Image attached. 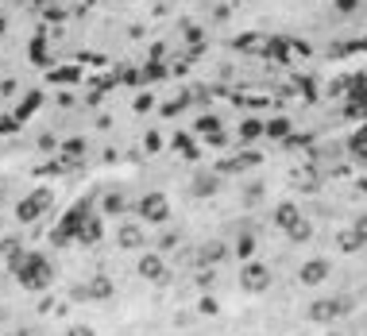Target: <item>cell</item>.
Masks as SVG:
<instances>
[{"instance_id":"6da1fadb","label":"cell","mask_w":367,"mask_h":336,"mask_svg":"<svg viewBox=\"0 0 367 336\" xmlns=\"http://www.w3.org/2000/svg\"><path fill=\"white\" fill-rule=\"evenodd\" d=\"M16 282H20L23 290H47V286L54 282V267L47 263L43 256H23L20 263H16Z\"/></svg>"},{"instance_id":"7a4b0ae2","label":"cell","mask_w":367,"mask_h":336,"mask_svg":"<svg viewBox=\"0 0 367 336\" xmlns=\"http://www.w3.org/2000/svg\"><path fill=\"white\" fill-rule=\"evenodd\" d=\"M352 313V298H317L313 306L306 309V317L313 325H332V321H340V317H348Z\"/></svg>"},{"instance_id":"3957f363","label":"cell","mask_w":367,"mask_h":336,"mask_svg":"<svg viewBox=\"0 0 367 336\" xmlns=\"http://www.w3.org/2000/svg\"><path fill=\"white\" fill-rule=\"evenodd\" d=\"M240 290H248V294L271 290V267H263V263H255V259H248V263L240 267Z\"/></svg>"},{"instance_id":"277c9868","label":"cell","mask_w":367,"mask_h":336,"mask_svg":"<svg viewBox=\"0 0 367 336\" xmlns=\"http://www.w3.org/2000/svg\"><path fill=\"white\" fill-rule=\"evenodd\" d=\"M140 217L147 220V224H167V220H170V201H167V193H159V190L143 193V198H140Z\"/></svg>"},{"instance_id":"5b68a950","label":"cell","mask_w":367,"mask_h":336,"mask_svg":"<svg viewBox=\"0 0 367 336\" xmlns=\"http://www.w3.org/2000/svg\"><path fill=\"white\" fill-rule=\"evenodd\" d=\"M332 278V263L329 259H306V263L298 267V282L301 286H321Z\"/></svg>"},{"instance_id":"8992f818","label":"cell","mask_w":367,"mask_h":336,"mask_svg":"<svg viewBox=\"0 0 367 336\" xmlns=\"http://www.w3.org/2000/svg\"><path fill=\"white\" fill-rule=\"evenodd\" d=\"M136 270H140V278H147V282H159V286L167 282V263H162L159 251H143Z\"/></svg>"},{"instance_id":"52a82bcc","label":"cell","mask_w":367,"mask_h":336,"mask_svg":"<svg viewBox=\"0 0 367 336\" xmlns=\"http://www.w3.org/2000/svg\"><path fill=\"white\" fill-rule=\"evenodd\" d=\"M116 248H120V251H140V248H147L143 228L132 224V220H128V224H120V228H116Z\"/></svg>"},{"instance_id":"ba28073f","label":"cell","mask_w":367,"mask_h":336,"mask_svg":"<svg viewBox=\"0 0 367 336\" xmlns=\"http://www.w3.org/2000/svg\"><path fill=\"white\" fill-rule=\"evenodd\" d=\"M51 201H54V193H51V190H35V193H31L28 201H20V209H16V217H20V220H35L39 212H43L47 205H51Z\"/></svg>"},{"instance_id":"9c48e42d","label":"cell","mask_w":367,"mask_h":336,"mask_svg":"<svg viewBox=\"0 0 367 336\" xmlns=\"http://www.w3.org/2000/svg\"><path fill=\"white\" fill-rule=\"evenodd\" d=\"M298 220H301V209H298L294 201H279V205L271 209V224H275V228H282V232H290V228L298 224Z\"/></svg>"},{"instance_id":"30bf717a","label":"cell","mask_w":367,"mask_h":336,"mask_svg":"<svg viewBox=\"0 0 367 336\" xmlns=\"http://www.w3.org/2000/svg\"><path fill=\"white\" fill-rule=\"evenodd\" d=\"M73 298H85V301H104V298H112V278H93V282L78 286V290H73Z\"/></svg>"},{"instance_id":"8fae6325","label":"cell","mask_w":367,"mask_h":336,"mask_svg":"<svg viewBox=\"0 0 367 336\" xmlns=\"http://www.w3.org/2000/svg\"><path fill=\"white\" fill-rule=\"evenodd\" d=\"M217 186H220V174H209V170H201V174H193L190 193H193V198H213Z\"/></svg>"},{"instance_id":"7c38bea8","label":"cell","mask_w":367,"mask_h":336,"mask_svg":"<svg viewBox=\"0 0 367 336\" xmlns=\"http://www.w3.org/2000/svg\"><path fill=\"white\" fill-rule=\"evenodd\" d=\"M220 259H228V244H220V240L201 244V251H198V263L201 267H217Z\"/></svg>"},{"instance_id":"4fadbf2b","label":"cell","mask_w":367,"mask_h":336,"mask_svg":"<svg viewBox=\"0 0 367 336\" xmlns=\"http://www.w3.org/2000/svg\"><path fill=\"white\" fill-rule=\"evenodd\" d=\"M73 236H78V244H97V240H101V220H97V217H85V220L78 224V232H73Z\"/></svg>"},{"instance_id":"5bb4252c","label":"cell","mask_w":367,"mask_h":336,"mask_svg":"<svg viewBox=\"0 0 367 336\" xmlns=\"http://www.w3.org/2000/svg\"><path fill=\"white\" fill-rule=\"evenodd\" d=\"M255 248H259V244H255V236H251V232H243L240 240H236V248H232V251H236V256L243 259V263H248V259L255 256Z\"/></svg>"},{"instance_id":"9a60e30c","label":"cell","mask_w":367,"mask_h":336,"mask_svg":"<svg viewBox=\"0 0 367 336\" xmlns=\"http://www.w3.org/2000/svg\"><path fill=\"white\" fill-rule=\"evenodd\" d=\"M124 193H120V190H109V193H104V217H116V212H124Z\"/></svg>"},{"instance_id":"2e32d148","label":"cell","mask_w":367,"mask_h":336,"mask_svg":"<svg viewBox=\"0 0 367 336\" xmlns=\"http://www.w3.org/2000/svg\"><path fill=\"white\" fill-rule=\"evenodd\" d=\"M287 236H290V244H306V240H309V236H313V224H309V220H306V217H301V220H298V224H294V228H290V232H287Z\"/></svg>"},{"instance_id":"e0dca14e","label":"cell","mask_w":367,"mask_h":336,"mask_svg":"<svg viewBox=\"0 0 367 336\" xmlns=\"http://www.w3.org/2000/svg\"><path fill=\"white\" fill-rule=\"evenodd\" d=\"M267 136H271V139H287V136H290V120H287V116L267 120Z\"/></svg>"},{"instance_id":"ac0fdd59","label":"cell","mask_w":367,"mask_h":336,"mask_svg":"<svg viewBox=\"0 0 367 336\" xmlns=\"http://www.w3.org/2000/svg\"><path fill=\"white\" fill-rule=\"evenodd\" d=\"M337 244H340V251H344V256H352V251H360V248H363L360 236H356L352 228H348V232H340V236H337Z\"/></svg>"},{"instance_id":"d6986e66","label":"cell","mask_w":367,"mask_h":336,"mask_svg":"<svg viewBox=\"0 0 367 336\" xmlns=\"http://www.w3.org/2000/svg\"><path fill=\"white\" fill-rule=\"evenodd\" d=\"M259 136H267V124H263V120H243L240 139H259Z\"/></svg>"},{"instance_id":"ffe728a7","label":"cell","mask_w":367,"mask_h":336,"mask_svg":"<svg viewBox=\"0 0 367 336\" xmlns=\"http://www.w3.org/2000/svg\"><path fill=\"white\" fill-rule=\"evenodd\" d=\"M62 151H66V159H81V151H85V139H66V143H62Z\"/></svg>"},{"instance_id":"44dd1931","label":"cell","mask_w":367,"mask_h":336,"mask_svg":"<svg viewBox=\"0 0 367 336\" xmlns=\"http://www.w3.org/2000/svg\"><path fill=\"white\" fill-rule=\"evenodd\" d=\"M332 8L340 16H352V12H360V0H332Z\"/></svg>"},{"instance_id":"7402d4cb","label":"cell","mask_w":367,"mask_h":336,"mask_svg":"<svg viewBox=\"0 0 367 336\" xmlns=\"http://www.w3.org/2000/svg\"><path fill=\"white\" fill-rule=\"evenodd\" d=\"M198 132H201V136H209V132L220 136V120H217V116H205V120L198 124Z\"/></svg>"},{"instance_id":"603a6c76","label":"cell","mask_w":367,"mask_h":336,"mask_svg":"<svg viewBox=\"0 0 367 336\" xmlns=\"http://www.w3.org/2000/svg\"><path fill=\"white\" fill-rule=\"evenodd\" d=\"M352 232L360 236V244H367V212H363V217H356V220H352Z\"/></svg>"},{"instance_id":"cb8c5ba5","label":"cell","mask_w":367,"mask_h":336,"mask_svg":"<svg viewBox=\"0 0 367 336\" xmlns=\"http://www.w3.org/2000/svg\"><path fill=\"white\" fill-rule=\"evenodd\" d=\"M217 309H220V306H217V298H201V301H198V313H205V317H213Z\"/></svg>"},{"instance_id":"d4e9b609","label":"cell","mask_w":367,"mask_h":336,"mask_svg":"<svg viewBox=\"0 0 367 336\" xmlns=\"http://www.w3.org/2000/svg\"><path fill=\"white\" fill-rule=\"evenodd\" d=\"M66 336H97V332L89 329V325H70V329H66Z\"/></svg>"},{"instance_id":"484cf974","label":"cell","mask_w":367,"mask_h":336,"mask_svg":"<svg viewBox=\"0 0 367 336\" xmlns=\"http://www.w3.org/2000/svg\"><path fill=\"white\" fill-rule=\"evenodd\" d=\"M174 244H178V232H167V236H162V240H159V248H162V251H170V248H174Z\"/></svg>"},{"instance_id":"4316f807","label":"cell","mask_w":367,"mask_h":336,"mask_svg":"<svg viewBox=\"0 0 367 336\" xmlns=\"http://www.w3.org/2000/svg\"><path fill=\"white\" fill-rule=\"evenodd\" d=\"M259 198H263V190H259V186H251V190H248V193H243V201H248V205H255Z\"/></svg>"},{"instance_id":"83f0119b","label":"cell","mask_w":367,"mask_h":336,"mask_svg":"<svg viewBox=\"0 0 367 336\" xmlns=\"http://www.w3.org/2000/svg\"><path fill=\"white\" fill-rule=\"evenodd\" d=\"M4 23H8V20H4V16H0V35H4Z\"/></svg>"}]
</instances>
